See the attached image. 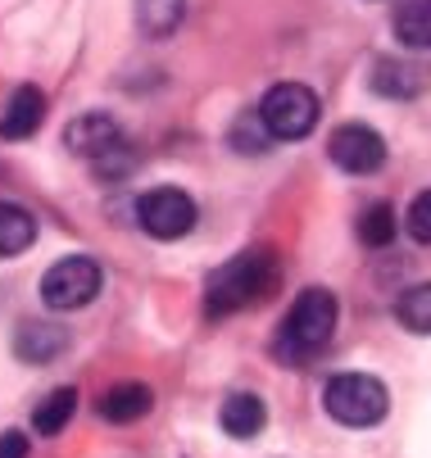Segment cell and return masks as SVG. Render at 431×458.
Listing matches in <instances>:
<instances>
[{
    "label": "cell",
    "instance_id": "5bb4252c",
    "mask_svg": "<svg viewBox=\"0 0 431 458\" xmlns=\"http://www.w3.org/2000/svg\"><path fill=\"white\" fill-rule=\"evenodd\" d=\"M395 37L409 50H431V0H404L395 10Z\"/></svg>",
    "mask_w": 431,
    "mask_h": 458
},
{
    "label": "cell",
    "instance_id": "7a4b0ae2",
    "mask_svg": "<svg viewBox=\"0 0 431 458\" xmlns=\"http://www.w3.org/2000/svg\"><path fill=\"white\" fill-rule=\"evenodd\" d=\"M277 254L273 250H245L236 259H227V264L209 277L205 286V304L214 318H227L236 309H250L259 300H268L277 291Z\"/></svg>",
    "mask_w": 431,
    "mask_h": 458
},
{
    "label": "cell",
    "instance_id": "3957f363",
    "mask_svg": "<svg viewBox=\"0 0 431 458\" xmlns=\"http://www.w3.org/2000/svg\"><path fill=\"white\" fill-rule=\"evenodd\" d=\"M323 409L332 413V422L363 431V427H377L391 413V395H386V386L368 372H336L323 390Z\"/></svg>",
    "mask_w": 431,
    "mask_h": 458
},
{
    "label": "cell",
    "instance_id": "8992f818",
    "mask_svg": "<svg viewBox=\"0 0 431 458\" xmlns=\"http://www.w3.org/2000/svg\"><path fill=\"white\" fill-rule=\"evenodd\" d=\"M137 223L155 241H177L196 227V200L182 186H155L137 200Z\"/></svg>",
    "mask_w": 431,
    "mask_h": 458
},
{
    "label": "cell",
    "instance_id": "9c48e42d",
    "mask_svg": "<svg viewBox=\"0 0 431 458\" xmlns=\"http://www.w3.org/2000/svg\"><path fill=\"white\" fill-rule=\"evenodd\" d=\"M46 123V96L41 87H19L5 105V114H0V137L5 141H28L37 137V127Z\"/></svg>",
    "mask_w": 431,
    "mask_h": 458
},
{
    "label": "cell",
    "instance_id": "e0dca14e",
    "mask_svg": "<svg viewBox=\"0 0 431 458\" xmlns=\"http://www.w3.org/2000/svg\"><path fill=\"white\" fill-rule=\"evenodd\" d=\"M73 409H78V390H73V386H59V390H50V395L37 404V413H32V427H37L41 436H59V431L69 427Z\"/></svg>",
    "mask_w": 431,
    "mask_h": 458
},
{
    "label": "cell",
    "instance_id": "30bf717a",
    "mask_svg": "<svg viewBox=\"0 0 431 458\" xmlns=\"http://www.w3.org/2000/svg\"><path fill=\"white\" fill-rule=\"evenodd\" d=\"M64 332H59L55 322H19V332H14V354L23 359V363H50V359H59L64 354Z\"/></svg>",
    "mask_w": 431,
    "mask_h": 458
},
{
    "label": "cell",
    "instance_id": "4fadbf2b",
    "mask_svg": "<svg viewBox=\"0 0 431 458\" xmlns=\"http://www.w3.org/2000/svg\"><path fill=\"white\" fill-rule=\"evenodd\" d=\"M114 137H123V132H118V123H114L109 114H82V118H73V127H69V150L82 155V159H91V155L105 150Z\"/></svg>",
    "mask_w": 431,
    "mask_h": 458
},
{
    "label": "cell",
    "instance_id": "ac0fdd59",
    "mask_svg": "<svg viewBox=\"0 0 431 458\" xmlns=\"http://www.w3.org/2000/svg\"><path fill=\"white\" fill-rule=\"evenodd\" d=\"M91 173L96 177H105V182H118V177H128L132 168H137V146L128 141V137H114L105 150H96L91 159Z\"/></svg>",
    "mask_w": 431,
    "mask_h": 458
},
{
    "label": "cell",
    "instance_id": "7402d4cb",
    "mask_svg": "<svg viewBox=\"0 0 431 458\" xmlns=\"http://www.w3.org/2000/svg\"><path fill=\"white\" fill-rule=\"evenodd\" d=\"M0 458H28V436L23 431H0Z\"/></svg>",
    "mask_w": 431,
    "mask_h": 458
},
{
    "label": "cell",
    "instance_id": "277c9868",
    "mask_svg": "<svg viewBox=\"0 0 431 458\" xmlns=\"http://www.w3.org/2000/svg\"><path fill=\"white\" fill-rule=\"evenodd\" d=\"M318 96L304 82H277L264 100H259V123L268 127L273 141H304L318 127Z\"/></svg>",
    "mask_w": 431,
    "mask_h": 458
},
{
    "label": "cell",
    "instance_id": "7c38bea8",
    "mask_svg": "<svg viewBox=\"0 0 431 458\" xmlns=\"http://www.w3.org/2000/svg\"><path fill=\"white\" fill-rule=\"evenodd\" d=\"M218 422H223V431H227V436L250 440V436H259V431H264L268 409H264V400H259V395H245V390H241V395H227V400H223Z\"/></svg>",
    "mask_w": 431,
    "mask_h": 458
},
{
    "label": "cell",
    "instance_id": "2e32d148",
    "mask_svg": "<svg viewBox=\"0 0 431 458\" xmlns=\"http://www.w3.org/2000/svg\"><path fill=\"white\" fill-rule=\"evenodd\" d=\"M132 14L146 37H168L177 32L182 14H187V0H132Z\"/></svg>",
    "mask_w": 431,
    "mask_h": 458
},
{
    "label": "cell",
    "instance_id": "5b68a950",
    "mask_svg": "<svg viewBox=\"0 0 431 458\" xmlns=\"http://www.w3.org/2000/svg\"><path fill=\"white\" fill-rule=\"evenodd\" d=\"M100 286H105V273H100L96 259H91V254H69V259H59V264L46 268V277H41V300H46L50 309L73 313V309H87V304L100 295Z\"/></svg>",
    "mask_w": 431,
    "mask_h": 458
},
{
    "label": "cell",
    "instance_id": "d6986e66",
    "mask_svg": "<svg viewBox=\"0 0 431 458\" xmlns=\"http://www.w3.org/2000/svg\"><path fill=\"white\" fill-rule=\"evenodd\" d=\"M395 318L409 327V332L431 336V282H422V286L404 291V295H400V304H395Z\"/></svg>",
    "mask_w": 431,
    "mask_h": 458
},
{
    "label": "cell",
    "instance_id": "9a60e30c",
    "mask_svg": "<svg viewBox=\"0 0 431 458\" xmlns=\"http://www.w3.org/2000/svg\"><path fill=\"white\" fill-rule=\"evenodd\" d=\"M32 241H37V218L28 209H19V205L0 200V259L32 250Z\"/></svg>",
    "mask_w": 431,
    "mask_h": 458
},
{
    "label": "cell",
    "instance_id": "8fae6325",
    "mask_svg": "<svg viewBox=\"0 0 431 458\" xmlns=\"http://www.w3.org/2000/svg\"><path fill=\"white\" fill-rule=\"evenodd\" d=\"M150 404H155V395H150V390H146L141 381H123V386L105 390L100 413H105V422L123 427V422H141V418L150 413Z\"/></svg>",
    "mask_w": 431,
    "mask_h": 458
},
{
    "label": "cell",
    "instance_id": "ffe728a7",
    "mask_svg": "<svg viewBox=\"0 0 431 458\" xmlns=\"http://www.w3.org/2000/svg\"><path fill=\"white\" fill-rule=\"evenodd\" d=\"M359 241L363 245H391L395 241V214H391V205H368L359 214Z\"/></svg>",
    "mask_w": 431,
    "mask_h": 458
},
{
    "label": "cell",
    "instance_id": "44dd1931",
    "mask_svg": "<svg viewBox=\"0 0 431 458\" xmlns=\"http://www.w3.org/2000/svg\"><path fill=\"white\" fill-rule=\"evenodd\" d=\"M409 236L431 245V191H418L413 205H409Z\"/></svg>",
    "mask_w": 431,
    "mask_h": 458
},
{
    "label": "cell",
    "instance_id": "6da1fadb",
    "mask_svg": "<svg viewBox=\"0 0 431 458\" xmlns=\"http://www.w3.org/2000/svg\"><path fill=\"white\" fill-rule=\"evenodd\" d=\"M332 332H336V295L323 286H309L295 295L291 313L282 318L277 336H273V354L282 363H309L327 350Z\"/></svg>",
    "mask_w": 431,
    "mask_h": 458
},
{
    "label": "cell",
    "instance_id": "ba28073f",
    "mask_svg": "<svg viewBox=\"0 0 431 458\" xmlns=\"http://www.w3.org/2000/svg\"><path fill=\"white\" fill-rule=\"evenodd\" d=\"M427 82H431V64L418 59H382L373 69V91L391 100H413L427 91Z\"/></svg>",
    "mask_w": 431,
    "mask_h": 458
},
{
    "label": "cell",
    "instance_id": "52a82bcc",
    "mask_svg": "<svg viewBox=\"0 0 431 458\" xmlns=\"http://www.w3.org/2000/svg\"><path fill=\"white\" fill-rule=\"evenodd\" d=\"M327 155L341 173L350 177H373L382 164H386V141L373 132V127H363V123H345L332 132L327 141Z\"/></svg>",
    "mask_w": 431,
    "mask_h": 458
}]
</instances>
